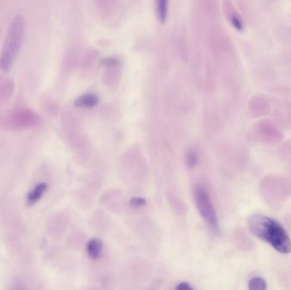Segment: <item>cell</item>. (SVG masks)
I'll return each instance as SVG.
<instances>
[{
  "label": "cell",
  "mask_w": 291,
  "mask_h": 290,
  "mask_svg": "<svg viewBox=\"0 0 291 290\" xmlns=\"http://www.w3.org/2000/svg\"><path fill=\"white\" fill-rule=\"evenodd\" d=\"M252 234L271 245L275 250L281 254L291 252V240L283 225L269 216L255 215L248 222Z\"/></svg>",
  "instance_id": "obj_1"
},
{
  "label": "cell",
  "mask_w": 291,
  "mask_h": 290,
  "mask_svg": "<svg viewBox=\"0 0 291 290\" xmlns=\"http://www.w3.org/2000/svg\"><path fill=\"white\" fill-rule=\"evenodd\" d=\"M24 33V20L21 16H16L8 28L0 56V67L4 72H9L16 61L22 45Z\"/></svg>",
  "instance_id": "obj_2"
},
{
  "label": "cell",
  "mask_w": 291,
  "mask_h": 290,
  "mask_svg": "<svg viewBox=\"0 0 291 290\" xmlns=\"http://www.w3.org/2000/svg\"><path fill=\"white\" fill-rule=\"evenodd\" d=\"M194 193L199 211L213 232L218 234L220 231L219 222L208 191L203 186H200L196 187Z\"/></svg>",
  "instance_id": "obj_3"
},
{
  "label": "cell",
  "mask_w": 291,
  "mask_h": 290,
  "mask_svg": "<svg viewBox=\"0 0 291 290\" xmlns=\"http://www.w3.org/2000/svg\"><path fill=\"white\" fill-rule=\"evenodd\" d=\"M39 116L33 111L22 109L13 112L6 118V124L14 130L32 128L39 123Z\"/></svg>",
  "instance_id": "obj_4"
},
{
  "label": "cell",
  "mask_w": 291,
  "mask_h": 290,
  "mask_svg": "<svg viewBox=\"0 0 291 290\" xmlns=\"http://www.w3.org/2000/svg\"><path fill=\"white\" fill-rule=\"evenodd\" d=\"M47 188H48V186L46 183L42 182L38 184L34 188L30 191L26 196V203L29 206H32L39 202V200L45 193Z\"/></svg>",
  "instance_id": "obj_5"
},
{
  "label": "cell",
  "mask_w": 291,
  "mask_h": 290,
  "mask_svg": "<svg viewBox=\"0 0 291 290\" xmlns=\"http://www.w3.org/2000/svg\"><path fill=\"white\" fill-rule=\"evenodd\" d=\"M98 102L99 98L97 95L88 93L77 98L74 101V105L77 108H91L98 104Z\"/></svg>",
  "instance_id": "obj_6"
},
{
  "label": "cell",
  "mask_w": 291,
  "mask_h": 290,
  "mask_svg": "<svg viewBox=\"0 0 291 290\" xmlns=\"http://www.w3.org/2000/svg\"><path fill=\"white\" fill-rule=\"evenodd\" d=\"M170 0H156V15L157 21L162 24L166 22Z\"/></svg>",
  "instance_id": "obj_7"
},
{
  "label": "cell",
  "mask_w": 291,
  "mask_h": 290,
  "mask_svg": "<svg viewBox=\"0 0 291 290\" xmlns=\"http://www.w3.org/2000/svg\"><path fill=\"white\" fill-rule=\"evenodd\" d=\"M89 256L95 260L98 259L102 251V242L98 238H94L89 242L87 245Z\"/></svg>",
  "instance_id": "obj_8"
},
{
  "label": "cell",
  "mask_w": 291,
  "mask_h": 290,
  "mask_svg": "<svg viewBox=\"0 0 291 290\" xmlns=\"http://www.w3.org/2000/svg\"><path fill=\"white\" fill-rule=\"evenodd\" d=\"M185 161H186V165L189 169H193L196 166L197 163L199 162V154L197 153L196 150L189 149L187 151Z\"/></svg>",
  "instance_id": "obj_9"
},
{
  "label": "cell",
  "mask_w": 291,
  "mask_h": 290,
  "mask_svg": "<svg viewBox=\"0 0 291 290\" xmlns=\"http://www.w3.org/2000/svg\"><path fill=\"white\" fill-rule=\"evenodd\" d=\"M249 289L251 290H264L267 289V283L262 277H253L249 280Z\"/></svg>",
  "instance_id": "obj_10"
},
{
  "label": "cell",
  "mask_w": 291,
  "mask_h": 290,
  "mask_svg": "<svg viewBox=\"0 0 291 290\" xmlns=\"http://www.w3.org/2000/svg\"><path fill=\"white\" fill-rule=\"evenodd\" d=\"M231 21H232V26H234L236 29L238 30V31H242L243 22L241 19L239 18V16H236V15L232 16Z\"/></svg>",
  "instance_id": "obj_11"
},
{
  "label": "cell",
  "mask_w": 291,
  "mask_h": 290,
  "mask_svg": "<svg viewBox=\"0 0 291 290\" xmlns=\"http://www.w3.org/2000/svg\"><path fill=\"white\" fill-rule=\"evenodd\" d=\"M130 203L133 207H141L147 203V201L142 198H133L130 200Z\"/></svg>",
  "instance_id": "obj_12"
},
{
  "label": "cell",
  "mask_w": 291,
  "mask_h": 290,
  "mask_svg": "<svg viewBox=\"0 0 291 290\" xmlns=\"http://www.w3.org/2000/svg\"><path fill=\"white\" fill-rule=\"evenodd\" d=\"M177 290H192L193 288L190 286L189 284L187 283H180L178 284L177 287H176Z\"/></svg>",
  "instance_id": "obj_13"
}]
</instances>
